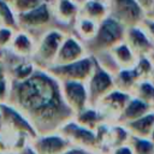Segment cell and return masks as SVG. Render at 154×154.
<instances>
[{"mask_svg": "<svg viewBox=\"0 0 154 154\" xmlns=\"http://www.w3.org/2000/svg\"><path fill=\"white\" fill-rule=\"evenodd\" d=\"M112 57L114 58V60L117 61V64L119 65L120 69H129V67H134L136 60H137V55L134 53V51L126 45L125 41L118 43L117 46H114L111 51Z\"/></svg>", "mask_w": 154, "mask_h": 154, "instance_id": "cell-21", "label": "cell"}, {"mask_svg": "<svg viewBox=\"0 0 154 154\" xmlns=\"http://www.w3.org/2000/svg\"><path fill=\"white\" fill-rule=\"evenodd\" d=\"M58 132L63 135L70 142L71 146L88 149L90 152H94L95 154H99L100 152L96 132L94 130H89L87 128L81 126L73 120V118L66 122L58 130Z\"/></svg>", "mask_w": 154, "mask_h": 154, "instance_id": "cell-5", "label": "cell"}, {"mask_svg": "<svg viewBox=\"0 0 154 154\" xmlns=\"http://www.w3.org/2000/svg\"><path fill=\"white\" fill-rule=\"evenodd\" d=\"M143 29H144V31L147 32V35L149 36V38L153 41V43H154V18H150V17H146L143 20H142V23L140 24Z\"/></svg>", "mask_w": 154, "mask_h": 154, "instance_id": "cell-30", "label": "cell"}, {"mask_svg": "<svg viewBox=\"0 0 154 154\" xmlns=\"http://www.w3.org/2000/svg\"><path fill=\"white\" fill-rule=\"evenodd\" d=\"M109 16L119 20L125 28L140 25L147 13L136 0H108Z\"/></svg>", "mask_w": 154, "mask_h": 154, "instance_id": "cell-7", "label": "cell"}, {"mask_svg": "<svg viewBox=\"0 0 154 154\" xmlns=\"http://www.w3.org/2000/svg\"><path fill=\"white\" fill-rule=\"evenodd\" d=\"M96 61L93 55H87L77 61L65 65H51L45 69L51 76L61 82H82L87 83L94 72Z\"/></svg>", "mask_w": 154, "mask_h": 154, "instance_id": "cell-4", "label": "cell"}, {"mask_svg": "<svg viewBox=\"0 0 154 154\" xmlns=\"http://www.w3.org/2000/svg\"><path fill=\"white\" fill-rule=\"evenodd\" d=\"M66 35L67 34L65 31L57 28H48L40 35L38 40L36 41L35 52L31 57V61L36 67L47 69L48 66L53 65Z\"/></svg>", "mask_w": 154, "mask_h": 154, "instance_id": "cell-3", "label": "cell"}, {"mask_svg": "<svg viewBox=\"0 0 154 154\" xmlns=\"http://www.w3.org/2000/svg\"><path fill=\"white\" fill-rule=\"evenodd\" d=\"M63 154H95L94 152H90L88 149H84V148H79V147H75V146H71L67 150H65Z\"/></svg>", "mask_w": 154, "mask_h": 154, "instance_id": "cell-33", "label": "cell"}, {"mask_svg": "<svg viewBox=\"0 0 154 154\" xmlns=\"http://www.w3.org/2000/svg\"><path fill=\"white\" fill-rule=\"evenodd\" d=\"M31 148L36 154H63L71 144L59 132L41 135L30 141Z\"/></svg>", "mask_w": 154, "mask_h": 154, "instance_id": "cell-12", "label": "cell"}, {"mask_svg": "<svg viewBox=\"0 0 154 154\" xmlns=\"http://www.w3.org/2000/svg\"><path fill=\"white\" fill-rule=\"evenodd\" d=\"M87 55H89V54L87 52L84 42L81 41L76 35L67 34L58 51V54L55 57L53 65L70 64V63L79 60Z\"/></svg>", "mask_w": 154, "mask_h": 154, "instance_id": "cell-11", "label": "cell"}, {"mask_svg": "<svg viewBox=\"0 0 154 154\" xmlns=\"http://www.w3.org/2000/svg\"><path fill=\"white\" fill-rule=\"evenodd\" d=\"M131 96V94L114 88L106 96H103L95 107L101 112L107 123H116Z\"/></svg>", "mask_w": 154, "mask_h": 154, "instance_id": "cell-9", "label": "cell"}, {"mask_svg": "<svg viewBox=\"0 0 154 154\" xmlns=\"http://www.w3.org/2000/svg\"><path fill=\"white\" fill-rule=\"evenodd\" d=\"M43 1H46V0H14L11 5H12L14 12L17 14H19V13H24V12H28V11L37 7Z\"/></svg>", "mask_w": 154, "mask_h": 154, "instance_id": "cell-28", "label": "cell"}, {"mask_svg": "<svg viewBox=\"0 0 154 154\" xmlns=\"http://www.w3.org/2000/svg\"><path fill=\"white\" fill-rule=\"evenodd\" d=\"M149 57H150V59H152V60H153V63H154V51H153V53H152Z\"/></svg>", "mask_w": 154, "mask_h": 154, "instance_id": "cell-40", "label": "cell"}, {"mask_svg": "<svg viewBox=\"0 0 154 154\" xmlns=\"http://www.w3.org/2000/svg\"><path fill=\"white\" fill-rule=\"evenodd\" d=\"M85 85L88 91V103L89 106L95 107L103 96H106L109 91L114 89L113 76L96 63L94 72L85 83Z\"/></svg>", "mask_w": 154, "mask_h": 154, "instance_id": "cell-8", "label": "cell"}, {"mask_svg": "<svg viewBox=\"0 0 154 154\" xmlns=\"http://www.w3.org/2000/svg\"><path fill=\"white\" fill-rule=\"evenodd\" d=\"M2 130V116H1V111H0V132Z\"/></svg>", "mask_w": 154, "mask_h": 154, "instance_id": "cell-39", "label": "cell"}, {"mask_svg": "<svg viewBox=\"0 0 154 154\" xmlns=\"http://www.w3.org/2000/svg\"><path fill=\"white\" fill-rule=\"evenodd\" d=\"M0 25L18 30L17 13L14 12L12 5L4 0H0Z\"/></svg>", "mask_w": 154, "mask_h": 154, "instance_id": "cell-24", "label": "cell"}, {"mask_svg": "<svg viewBox=\"0 0 154 154\" xmlns=\"http://www.w3.org/2000/svg\"><path fill=\"white\" fill-rule=\"evenodd\" d=\"M53 20V12L51 1H43L37 7L17 14V22H18V29L32 32L38 30H47L48 25Z\"/></svg>", "mask_w": 154, "mask_h": 154, "instance_id": "cell-6", "label": "cell"}, {"mask_svg": "<svg viewBox=\"0 0 154 154\" xmlns=\"http://www.w3.org/2000/svg\"><path fill=\"white\" fill-rule=\"evenodd\" d=\"M53 18L63 24H73L79 17L81 1L78 0H52Z\"/></svg>", "mask_w": 154, "mask_h": 154, "instance_id": "cell-14", "label": "cell"}, {"mask_svg": "<svg viewBox=\"0 0 154 154\" xmlns=\"http://www.w3.org/2000/svg\"><path fill=\"white\" fill-rule=\"evenodd\" d=\"M101 1H107V2H108V0H101Z\"/></svg>", "mask_w": 154, "mask_h": 154, "instance_id": "cell-42", "label": "cell"}, {"mask_svg": "<svg viewBox=\"0 0 154 154\" xmlns=\"http://www.w3.org/2000/svg\"><path fill=\"white\" fill-rule=\"evenodd\" d=\"M137 4L143 8V11L148 14L150 8H152V5H153V0H136Z\"/></svg>", "mask_w": 154, "mask_h": 154, "instance_id": "cell-34", "label": "cell"}, {"mask_svg": "<svg viewBox=\"0 0 154 154\" xmlns=\"http://www.w3.org/2000/svg\"><path fill=\"white\" fill-rule=\"evenodd\" d=\"M149 140L154 143V128H153V130H152V132H150V135H149Z\"/></svg>", "mask_w": 154, "mask_h": 154, "instance_id": "cell-37", "label": "cell"}, {"mask_svg": "<svg viewBox=\"0 0 154 154\" xmlns=\"http://www.w3.org/2000/svg\"><path fill=\"white\" fill-rule=\"evenodd\" d=\"M147 17H150V18H154V0H153V5H152V8L149 11V13L147 14Z\"/></svg>", "mask_w": 154, "mask_h": 154, "instance_id": "cell-35", "label": "cell"}, {"mask_svg": "<svg viewBox=\"0 0 154 154\" xmlns=\"http://www.w3.org/2000/svg\"><path fill=\"white\" fill-rule=\"evenodd\" d=\"M72 25H73V30H75L73 35H76L81 41L88 42L95 36L99 23H96L91 19H88L85 17L79 16Z\"/></svg>", "mask_w": 154, "mask_h": 154, "instance_id": "cell-22", "label": "cell"}, {"mask_svg": "<svg viewBox=\"0 0 154 154\" xmlns=\"http://www.w3.org/2000/svg\"><path fill=\"white\" fill-rule=\"evenodd\" d=\"M36 47V41L28 31L18 29L10 45V51L19 58H31Z\"/></svg>", "mask_w": 154, "mask_h": 154, "instance_id": "cell-15", "label": "cell"}, {"mask_svg": "<svg viewBox=\"0 0 154 154\" xmlns=\"http://www.w3.org/2000/svg\"><path fill=\"white\" fill-rule=\"evenodd\" d=\"M78 1H79V0H78Z\"/></svg>", "mask_w": 154, "mask_h": 154, "instance_id": "cell-44", "label": "cell"}, {"mask_svg": "<svg viewBox=\"0 0 154 154\" xmlns=\"http://www.w3.org/2000/svg\"><path fill=\"white\" fill-rule=\"evenodd\" d=\"M17 30L5 26V25H0V49H6L10 48V45L13 40V36L16 34Z\"/></svg>", "mask_w": 154, "mask_h": 154, "instance_id": "cell-29", "label": "cell"}, {"mask_svg": "<svg viewBox=\"0 0 154 154\" xmlns=\"http://www.w3.org/2000/svg\"><path fill=\"white\" fill-rule=\"evenodd\" d=\"M125 30L126 28L114 17H106L99 23L95 36L90 41L84 42L88 54L94 55L100 52L111 51L114 46L124 41Z\"/></svg>", "mask_w": 154, "mask_h": 154, "instance_id": "cell-2", "label": "cell"}, {"mask_svg": "<svg viewBox=\"0 0 154 154\" xmlns=\"http://www.w3.org/2000/svg\"><path fill=\"white\" fill-rule=\"evenodd\" d=\"M129 144L134 154H154V143L149 138L131 136Z\"/></svg>", "mask_w": 154, "mask_h": 154, "instance_id": "cell-26", "label": "cell"}, {"mask_svg": "<svg viewBox=\"0 0 154 154\" xmlns=\"http://www.w3.org/2000/svg\"><path fill=\"white\" fill-rule=\"evenodd\" d=\"M8 94V79L6 77L0 79V103H5Z\"/></svg>", "mask_w": 154, "mask_h": 154, "instance_id": "cell-31", "label": "cell"}, {"mask_svg": "<svg viewBox=\"0 0 154 154\" xmlns=\"http://www.w3.org/2000/svg\"><path fill=\"white\" fill-rule=\"evenodd\" d=\"M126 129L129 130L131 136L136 137H146L149 138V135L154 128V108L146 113L144 116L124 124Z\"/></svg>", "mask_w": 154, "mask_h": 154, "instance_id": "cell-18", "label": "cell"}, {"mask_svg": "<svg viewBox=\"0 0 154 154\" xmlns=\"http://www.w3.org/2000/svg\"><path fill=\"white\" fill-rule=\"evenodd\" d=\"M46 1H52V0H46Z\"/></svg>", "mask_w": 154, "mask_h": 154, "instance_id": "cell-43", "label": "cell"}, {"mask_svg": "<svg viewBox=\"0 0 154 154\" xmlns=\"http://www.w3.org/2000/svg\"><path fill=\"white\" fill-rule=\"evenodd\" d=\"M124 41L137 57L150 55L154 51L153 41L149 38V36L141 25H134L126 28Z\"/></svg>", "mask_w": 154, "mask_h": 154, "instance_id": "cell-13", "label": "cell"}, {"mask_svg": "<svg viewBox=\"0 0 154 154\" xmlns=\"http://www.w3.org/2000/svg\"><path fill=\"white\" fill-rule=\"evenodd\" d=\"M131 95L154 107V84L149 79H141L134 88Z\"/></svg>", "mask_w": 154, "mask_h": 154, "instance_id": "cell-23", "label": "cell"}, {"mask_svg": "<svg viewBox=\"0 0 154 154\" xmlns=\"http://www.w3.org/2000/svg\"><path fill=\"white\" fill-rule=\"evenodd\" d=\"M73 120L81 126L87 128L89 130H94V131L102 123H107L105 117L101 114V112L96 107H91V106H88L83 111L76 113L73 116Z\"/></svg>", "mask_w": 154, "mask_h": 154, "instance_id": "cell-20", "label": "cell"}, {"mask_svg": "<svg viewBox=\"0 0 154 154\" xmlns=\"http://www.w3.org/2000/svg\"><path fill=\"white\" fill-rule=\"evenodd\" d=\"M60 89H61V95L65 103L73 112V114L83 111L89 106L85 83L72 82V81L61 82Z\"/></svg>", "mask_w": 154, "mask_h": 154, "instance_id": "cell-10", "label": "cell"}, {"mask_svg": "<svg viewBox=\"0 0 154 154\" xmlns=\"http://www.w3.org/2000/svg\"><path fill=\"white\" fill-rule=\"evenodd\" d=\"M79 16L100 23L109 16L108 2L101 0H82L79 7Z\"/></svg>", "mask_w": 154, "mask_h": 154, "instance_id": "cell-17", "label": "cell"}, {"mask_svg": "<svg viewBox=\"0 0 154 154\" xmlns=\"http://www.w3.org/2000/svg\"><path fill=\"white\" fill-rule=\"evenodd\" d=\"M153 108H154L153 106H150L149 103L144 102L143 100H141V99H138L136 96H131L129 102L124 107L123 112L120 113V116L118 117L116 123H119V124L130 123V122L144 116L146 113H148Z\"/></svg>", "mask_w": 154, "mask_h": 154, "instance_id": "cell-16", "label": "cell"}, {"mask_svg": "<svg viewBox=\"0 0 154 154\" xmlns=\"http://www.w3.org/2000/svg\"><path fill=\"white\" fill-rule=\"evenodd\" d=\"M4 1H6V2H8V4H12L14 0H4Z\"/></svg>", "mask_w": 154, "mask_h": 154, "instance_id": "cell-41", "label": "cell"}, {"mask_svg": "<svg viewBox=\"0 0 154 154\" xmlns=\"http://www.w3.org/2000/svg\"><path fill=\"white\" fill-rule=\"evenodd\" d=\"M109 154H134V152H132L130 144L126 143V144H122V146L114 147L113 149H111Z\"/></svg>", "mask_w": 154, "mask_h": 154, "instance_id": "cell-32", "label": "cell"}, {"mask_svg": "<svg viewBox=\"0 0 154 154\" xmlns=\"http://www.w3.org/2000/svg\"><path fill=\"white\" fill-rule=\"evenodd\" d=\"M113 81L116 89L132 94V90L136 87V84L141 81V77L138 76L135 67H129V69H120L113 76Z\"/></svg>", "mask_w": 154, "mask_h": 154, "instance_id": "cell-19", "label": "cell"}, {"mask_svg": "<svg viewBox=\"0 0 154 154\" xmlns=\"http://www.w3.org/2000/svg\"><path fill=\"white\" fill-rule=\"evenodd\" d=\"M148 79H149V81H150V82L154 84V70H153V72H152V75H150V77H149Z\"/></svg>", "mask_w": 154, "mask_h": 154, "instance_id": "cell-38", "label": "cell"}, {"mask_svg": "<svg viewBox=\"0 0 154 154\" xmlns=\"http://www.w3.org/2000/svg\"><path fill=\"white\" fill-rule=\"evenodd\" d=\"M5 103L22 113L38 136L58 132L75 116L63 99L60 82L40 67L24 81L8 82Z\"/></svg>", "mask_w": 154, "mask_h": 154, "instance_id": "cell-1", "label": "cell"}, {"mask_svg": "<svg viewBox=\"0 0 154 154\" xmlns=\"http://www.w3.org/2000/svg\"><path fill=\"white\" fill-rule=\"evenodd\" d=\"M4 77H5V70H4L2 65L0 64V79H1V78H4Z\"/></svg>", "mask_w": 154, "mask_h": 154, "instance_id": "cell-36", "label": "cell"}, {"mask_svg": "<svg viewBox=\"0 0 154 154\" xmlns=\"http://www.w3.org/2000/svg\"><path fill=\"white\" fill-rule=\"evenodd\" d=\"M134 67L137 71L141 79H148L154 70V63L149 55H140L137 57Z\"/></svg>", "mask_w": 154, "mask_h": 154, "instance_id": "cell-27", "label": "cell"}, {"mask_svg": "<svg viewBox=\"0 0 154 154\" xmlns=\"http://www.w3.org/2000/svg\"><path fill=\"white\" fill-rule=\"evenodd\" d=\"M35 69H36V66L32 61H19L17 65H14L12 67L11 81H16V82L24 81L34 73Z\"/></svg>", "mask_w": 154, "mask_h": 154, "instance_id": "cell-25", "label": "cell"}]
</instances>
